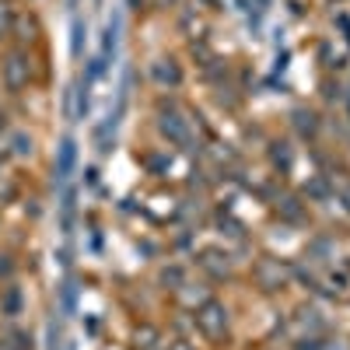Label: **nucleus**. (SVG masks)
<instances>
[{
	"label": "nucleus",
	"mask_w": 350,
	"mask_h": 350,
	"mask_svg": "<svg viewBox=\"0 0 350 350\" xmlns=\"http://www.w3.org/2000/svg\"><path fill=\"white\" fill-rule=\"evenodd\" d=\"M196 326H200L203 340L214 343V347H221V343H228V340H231L228 308H224L221 301H214V298H207V301H203V305L196 308Z\"/></svg>",
	"instance_id": "f257e3e1"
},
{
	"label": "nucleus",
	"mask_w": 350,
	"mask_h": 350,
	"mask_svg": "<svg viewBox=\"0 0 350 350\" xmlns=\"http://www.w3.org/2000/svg\"><path fill=\"white\" fill-rule=\"evenodd\" d=\"M158 126H161V133H165L172 144H186V140H189V123H186L175 109H172V112H161Z\"/></svg>",
	"instance_id": "f03ea898"
},
{
	"label": "nucleus",
	"mask_w": 350,
	"mask_h": 350,
	"mask_svg": "<svg viewBox=\"0 0 350 350\" xmlns=\"http://www.w3.org/2000/svg\"><path fill=\"white\" fill-rule=\"evenodd\" d=\"M28 81V60L21 53H11L4 60V84L11 88V92H18V88Z\"/></svg>",
	"instance_id": "7ed1b4c3"
},
{
	"label": "nucleus",
	"mask_w": 350,
	"mask_h": 350,
	"mask_svg": "<svg viewBox=\"0 0 350 350\" xmlns=\"http://www.w3.org/2000/svg\"><path fill=\"white\" fill-rule=\"evenodd\" d=\"M256 277H259L262 291H280L284 287V270H280V262H273V259H259L256 262Z\"/></svg>",
	"instance_id": "20e7f679"
},
{
	"label": "nucleus",
	"mask_w": 350,
	"mask_h": 350,
	"mask_svg": "<svg viewBox=\"0 0 350 350\" xmlns=\"http://www.w3.org/2000/svg\"><path fill=\"white\" fill-rule=\"evenodd\" d=\"M151 74H154L158 84H172V88L183 84V70H179V64H175V60H158L151 67Z\"/></svg>",
	"instance_id": "39448f33"
},
{
	"label": "nucleus",
	"mask_w": 350,
	"mask_h": 350,
	"mask_svg": "<svg viewBox=\"0 0 350 350\" xmlns=\"http://www.w3.org/2000/svg\"><path fill=\"white\" fill-rule=\"evenodd\" d=\"M295 126H298V133L308 140V137L319 133V116H315L312 109H295Z\"/></svg>",
	"instance_id": "423d86ee"
},
{
	"label": "nucleus",
	"mask_w": 350,
	"mask_h": 350,
	"mask_svg": "<svg viewBox=\"0 0 350 350\" xmlns=\"http://www.w3.org/2000/svg\"><path fill=\"white\" fill-rule=\"evenodd\" d=\"M217 259H221V252H217V249H207V252L200 256V267H203V270H211L214 277H228L231 262H228V259H224V262H217Z\"/></svg>",
	"instance_id": "0eeeda50"
},
{
	"label": "nucleus",
	"mask_w": 350,
	"mask_h": 350,
	"mask_svg": "<svg viewBox=\"0 0 350 350\" xmlns=\"http://www.w3.org/2000/svg\"><path fill=\"white\" fill-rule=\"evenodd\" d=\"M74 158H77V151H74V140H64V148H60V165H56V172H60V179H67V175H70Z\"/></svg>",
	"instance_id": "6e6552de"
},
{
	"label": "nucleus",
	"mask_w": 350,
	"mask_h": 350,
	"mask_svg": "<svg viewBox=\"0 0 350 350\" xmlns=\"http://www.w3.org/2000/svg\"><path fill=\"white\" fill-rule=\"evenodd\" d=\"M0 350H32V336L21 333V329H14L4 343H0Z\"/></svg>",
	"instance_id": "1a4fd4ad"
},
{
	"label": "nucleus",
	"mask_w": 350,
	"mask_h": 350,
	"mask_svg": "<svg viewBox=\"0 0 350 350\" xmlns=\"http://www.w3.org/2000/svg\"><path fill=\"white\" fill-rule=\"evenodd\" d=\"M14 154H32V137L14 133Z\"/></svg>",
	"instance_id": "9d476101"
},
{
	"label": "nucleus",
	"mask_w": 350,
	"mask_h": 350,
	"mask_svg": "<svg viewBox=\"0 0 350 350\" xmlns=\"http://www.w3.org/2000/svg\"><path fill=\"white\" fill-rule=\"evenodd\" d=\"M8 308H11V315L21 312V295H18V287H8Z\"/></svg>",
	"instance_id": "9b49d317"
},
{
	"label": "nucleus",
	"mask_w": 350,
	"mask_h": 350,
	"mask_svg": "<svg viewBox=\"0 0 350 350\" xmlns=\"http://www.w3.org/2000/svg\"><path fill=\"white\" fill-rule=\"evenodd\" d=\"M298 350H323V340H319V336H305V340H298Z\"/></svg>",
	"instance_id": "f8f14e48"
}]
</instances>
